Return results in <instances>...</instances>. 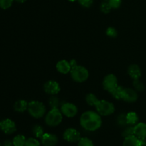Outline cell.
I'll list each match as a JSON object with an SVG mask.
<instances>
[{
  "instance_id": "obj_1",
  "label": "cell",
  "mask_w": 146,
  "mask_h": 146,
  "mask_svg": "<svg viewBox=\"0 0 146 146\" xmlns=\"http://www.w3.org/2000/svg\"><path fill=\"white\" fill-rule=\"evenodd\" d=\"M80 123L82 128L86 131H95L101 128L102 125V120L101 115L98 113L88 111L81 115Z\"/></svg>"
},
{
  "instance_id": "obj_2",
  "label": "cell",
  "mask_w": 146,
  "mask_h": 146,
  "mask_svg": "<svg viewBox=\"0 0 146 146\" xmlns=\"http://www.w3.org/2000/svg\"><path fill=\"white\" fill-rule=\"evenodd\" d=\"M28 112L35 118H42L46 113V107L44 104L38 101H31L28 104Z\"/></svg>"
},
{
  "instance_id": "obj_3",
  "label": "cell",
  "mask_w": 146,
  "mask_h": 146,
  "mask_svg": "<svg viewBox=\"0 0 146 146\" xmlns=\"http://www.w3.org/2000/svg\"><path fill=\"white\" fill-rule=\"evenodd\" d=\"M63 120L62 113L58 108H51L45 117V122L48 126L55 127L59 125Z\"/></svg>"
},
{
  "instance_id": "obj_4",
  "label": "cell",
  "mask_w": 146,
  "mask_h": 146,
  "mask_svg": "<svg viewBox=\"0 0 146 146\" xmlns=\"http://www.w3.org/2000/svg\"><path fill=\"white\" fill-rule=\"evenodd\" d=\"M71 76L76 82L82 83L86 81L89 76L88 71L82 66L77 65L71 70Z\"/></svg>"
},
{
  "instance_id": "obj_5",
  "label": "cell",
  "mask_w": 146,
  "mask_h": 146,
  "mask_svg": "<svg viewBox=\"0 0 146 146\" xmlns=\"http://www.w3.org/2000/svg\"><path fill=\"white\" fill-rule=\"evenodd\" d=\"M97 113L99 115L107 116L110 115L115 112V106L113 104L106 101V100H101L96 106Z\"/></svg>"
},
{
  "instance_id": "obj_6",
  "label": "cell",
  "mask_w": 146,
  "mask_h": 146,
  "mask_svg": "<svg viewBox=\"0 0 146 146\" xmlns=\"http://www.w3.org/2000/svg\"><path fill=\"white\" fill-rule=\"evenodd\" d=\"M118 86V79H117V77L113 74L107 75L103 81L104 88L111 94Z\"/></svg>"
},
{
  "instance_id": "obj_7",
  "label": "cell",
  "mask_w": 146,
  "mask_h": 146,
  "mask_svg": "<svg viewBox=\"0 0 146 146\" xmlns=\"http://www.w3.org/2000/svg\"><path fill=\"white\" fill-rule=\"evenodd\" d=\"M64 139L68 143H76L81 139V134L76 129L73 128H68L64 133Z\"/></svg>"
},
{
  "instance_id": "obj_8",
  "label": "cell",
  "mask_w": 146,
  "mask_h": 146,
  "mask_svg": "<svg viewBox=\"0 0 146 146\" xmlns=\"http://www.w3.org/2000/svg\"><path fill=\"white\" fill-rule=\"evenodd\" d=\"M61 111L62 114L68 118H73L76 116L78 113L76 106L71 103H64L61 106Z\"/></svg>"
},
{
  "instance_id": "obj_9",
  "label": "cell",
  "mask_w": 146,
  "mask_h": 146,
  "mask_svg": "<svg viewBox=\"0 0 146 146\" xmlns=\"http://www.w3.org/2000/svg\"><path fill=\"white\" fill-rule=\"evenodd\" d=\"M0 129L7 135H11L17 131L15 123L11 119H4L0 122Z\"/></svg>"
},
{
  "instance_id": "obj_10",
  "label": "cell",
  "mask_w": 146,
  "mask_h": 146,
  "mask_svg": "<svg viewBox=\"0 0 146 146\" xmlns=\"http://www.w3.org/2000/svg\"><path fill=\"white\" fill-rule=\"evenodd\" d=\"M44 89L46 94L49 95L54 96L59 93L61 90L59 84L55 81H48L44 84Z\"/></svg>"
},
{
  "instance_id": "obj_11",
  "label": "cell",
  "mask_w": 146,
  "mask_h": 146,
  "mask_svg": "<svg viewBox=\"0 0 146 146\" xmlns=\"http://www.w3.org/2000/svg\"><path fill=\"white\" fill-rule=\"evenodd\" d=\"M41 143L44 146H55L58 143V138L56 135L46 133L41 137Z\"/></svg>"
},
{
  "instance_id": "obj_12",
  "label": "cell",
  "mask_w": 146,
  "mask_h": 146,
  "mask_svg": "<svg viewBox=\"0 0 146 146\" xmlns=\"http://www.w3.org/2000/svg\"><path fill=\"white\" fill-rule=\"evenodd\" d=\"M138 99V94L135 89L129 88H124L123 100L128 103L135 102Z\"/></svg>"
},
{
  "instance_id": "obj_13",
  "label": "cell",
  "mask_w": 146,
  "mask_h": 146,
  "mask_svg": "<svg viewBox=\"0 0 146 146\" xmlns=\"http://www.w3.org/2000/svg\"><path fill=\"white\" fill-rule=\"evenodd\" d=\"M134 135L139 139H146V123H138L134 125Z\"/></svg>"
},
{
  "instance_id": "obj_14",
  "label": "cell",
  "mask_w": 146,
  "mask_h": 146,
  "mask_svg": "<svg viewBox=\"0 0 146 146\" xmlns=\"http://www.w3.org/2000/svg\"><path fill=\"white\" fill-rule=\"evenodd\" d=\"M123 146H142V140L137 138L135 135H130L125 138Z\"/></svg>"
},
{
  "instance_id": "obj_15",
  "label": "cell",
  "mask_w": 146,
  "mask_h": 146,
  "mask_svg": "<svg viewBox=\"0 0 146 146\" xmlns=\"http://www.w3.org/2000/svg\"><path fill=\"white\" fill-rule=\"evenodd\" d=\"M56 69L58 72L63 74H66L69 73L71 70L70 63L66 60H61L56 64Z\"/></svg>"
},
{
  "instance_id": "obj_16",
  "label": "cell",
  "mask_w": 146,
  "mask_h": 146,
  "mask_svg": "<svg viewBox=\"0 0 146 146\" xmlns=\"http://www.w3.org/2000/svg\"><path fill=\"white\" fill-rule=\"evenodd\" d=\"M128 73L130 76L133 78V80L139 79L140 77L141 76V74H142L141 68L136 64H132V65L128 67Z\"/></svg>"
},
{
  "instance_id": "obj_17",
  "label": "cell",
  "mask_w": 146,
  "mask_h": 146,
  "mask_svg": "<svg viewBox=\"0 0 146 146\" xmlns=\"http://www.w3.org/2000/svg\"><path fill=\"white\" fill-rule=\"evenodd\" d=\"M28 104L25 100H19L14 105V111L19 113H23L28 108Z\"/></svg>"
},
{
  "instance_id": "obj_18",
  "label": "cell",
  "mask_w": 146,
  "mask_h": 146,
  "mask_svg": "<svg viewBox=\"0 0 146 146\" xmlns=\"http://www.w3.org/2000/svg\"><path fill=\"white\" fill-rule=\"evenodd\" d=\"M138 115L135 112H129L126 114L127 124L129 125H135L138 123Z\"/></svg>"
},
{
  "instance_id": "obj_19",
  "label": "cell",
  "mask_w": 146,
  "mask_h": 146,
  "mask_svg": "<svg viewBox=\"0 0 146 146\" xmlns=\"http://www.w3.org/2000/svg\"><path fill=\"white\" fill-rule=\"evenodd\" d=\"M99 101L100 100H98V98L94 94H88L86 96V101L89 106H96Z\"/></svg>"
},
{
  "instance_id": "obj_20",
  "label": "cell",
  "mask_w": 146,
  "mask_h": 146,
  "mask_svg": "<svg viewBox=\"0 0 146 146\" xmlns=\"http://www.w3.org/2000/svg\"><path fill=\"white\" fill-rule=\"evenodd\" d=\"M27 138L22 135H17L13 139L12 142L14 146H24Z\"/></svg>"
},
{
  "instance_id": "obj_21",
  "label": "cell",
  "mask_w": 146,
  "mask_h": 146,
  "mask_svg": "<svg viewBox=\"0 0 146 146\" xmlns=\"http://www.w3.org/2000/svg\"><path fill=\"white\" fill-rule=\"evenodd\" d=\"M124 88L122 86H118L112 93L113 97L115 99H123V96Z\"/></svg>"
},
{
  "instance_id": "obj_22",
  "label": "cell",
  "mask_w": 146,
  "mask_h": 146,
  "mask_svg": "<svg viewBox=\"0 0 146 146\" xmlns=\"http://www.w3.org/2000/svg\"><path fill=\"white\" fill-rule=\"evenodd\" d=\"M33 134L35 135L36 138H41V137L43 136V135L44 134V129H43L42 127L39 125H34V128H33Z\"/></svg>"
},
{
  "instance_id": "obj_23",
  "label": "cell",
  "mask_w": 146,
  "mask_h": 146,
  "mask_svg": "<svg viewBox=\"0 0 146 146\" xmlns=\"http://www.w3.org/2000/svg\"><path fill=\"white\" fill-rule=\"evenodd\" d=\"M133 85L134 89L136 91H143L145 90V86L139 79L134 80Z\"/></svg>"
},
{
  "instance_id": "obj_24",
  "label": "cell",
  "mask_w": 146,
  "mask_h": 146,
  "mask_svg": "<svg viewBox=\"0 0 146 146\" xmlns=\"http://www.w3.org/2000/svg\"><path fill=\"white\" fill-rule=\"evenodd\" d=\"M100 9H101V11L104 12V14H108L112 9V7L110 5L108 1H104V2L101 3Z\"/></svg>"
},
{
  "instance_id": "obj_25",
  "label": "cell",
  "mask_w": 146,
  "mask_h": 146,
  "mask_svg": "<svg viewBox=\"0 0 146 146\" xmlns=\"http://www.w3.org/2000/svg\"><path fill=\"white\" fill-rule=\"evenodd\" d=\"M78 146H94V145L91 140L85 137V138H81L78 142Z\"/></svg>"
},
{
  "instance_id": "obj_26",
  "label": "cell",
  "mask_w": 146,
  "mask_h": 146,
  "mask_svg": "<svg viewBox=\"0 0 146 146\" xmlns=\"http://www.w3.org/2000/svg\"><path fill=\"white\" fill-rule=\"evenodd\" d=\"M49 105L51 108H58L60 105L59 99L55 96H52L49 99Z\"/></svg>"
},
{
  "instance_id": "obj_27",
  "label": "cell",
  "mask_w": 146,
  "mask_h": 146,
  "mask_svg": "<svg viewBox=\"0 0 146 146\" xmlns=\"http://www.w3.org/2000/svg\"><path fill=\"white\" fill-rule=\"evenodd\" d=\"M134 135V125H130L125 128L122 133V135L124 138L130 136V135Z\"/></svg>"
},
{
  "instance_id": "obj_28",
  "label": "cell",
  "mask_w": 146,
  "mask_h": 146,
  "mask_svg": "<svg viewBox=\"0 0 146 146\" xmlns=\"http://www.w3.org/2000/svg\"><path fill=\"white\" fill-rule=\"evenodd\" d=\"M14 0H0V8L7 9L11 7Z\"/></svg>"
},
{
  "instance_id": "obj_29",
  "label": "cell",
  "mask_w": 146,
  "mask_h": 146,
  "mask_svg": "<svg viewBox=\"0 0 146 146\" xmlns=\"http://www.w3.org/2000/svg\"><path fill=\"white\" fill-rule=\"evenodd\" d=\"M117 123H118L119 125H121V126H123V127L128 125L126 121V115L122 113L121 114V115H118V118H117Z\"/></svg>"
},
{
  "instance_id": "obj_30",
  "label": "cell",
  "mask_w": 146,
  "mask_h": 146,
  "mask_svg": "<svg viewBox=\"0 0 146 146\" xmlns=\"http://www.w3.org/2000/svg\"><path fill=\"white\" fill-rule=\"evenodd\" d=\"M24 146H41L39 141L34 138H29L27 139Z\"/></svg>"
},
{
  "instance_id": "obj_31",
  "label": "cell",
  "mask_w": 146,
  "mask_h": 146,
  "mask_svg": "<svg viewBox=\"0 0 146 146\" xmlns=\"http://www.w3.org/2000/svg\"><path fill=\"white\" fill-rule=\"evenodd\" d=\"M106 35L108 36L111 37V38H115L117 36V35H118V31H117V30L112 27H108L106 29Z\"/></svg>"
},
{
  "instance_id": "obj_32",
  "label": "cell",
  "mask_w": 146,
  "mask_h": 146,
  "mask_svg": "<svg viewBox=\"0 0 146 146\" xmlns=\"http://www.w3.org/2000/svg\"><path fill=\"white\" fill-rule=\"evenodd\" d=\"M110 5L112 9H118L122 4V0H108Z\"/></svg>"
},
{
  "instance_id": "obj_33",
  "label": "cell",
  "mask_w": 146,
  "mask_h": 146,
  "mask_svg": "<svg viewBox=\"0 0 146 146\" xmlns=\"http://www.w3.org/2000/svg\"><path fill=\"white\" fill-rule=\"evenodd\" d=\"M78 1L82 7H86V8H88L92 6L94 3V0H78Z\"/></svg>"
},
{
  "instance_id": "obj_34",
  "label": "cell",
  "mask_w": 146,
  "mask_h": 146,
  "mask_svg": "<svg viewBox=\"0 0 146 146\" xmlns=\"http://www.w3.org/2000/svg\"><path fill=\"white\" fill-rule=\"evenodd\" d=\"M2 146H14V144H13L12 141H11L10 140H7V141H4L3 143Z\"/></svg>"
},
{
  "instance_id": "obj_35",
  "label": "cell",
  "mask_w": 146,
  "mask_h": 146,
  "mask_svg": "<svg viewBox=\"0 0 146 146\" xmlns=\"http://www.w3.org/2000/svg\"><path fill=\"white\" fill-rule=\"evenodd\" d=\"M69 63H70V65H71V68H74V67H75V66H76L78 65L76 60H71V61H69Z\"/></svg>"
},
{
  "instance_id": "obj_36",
  "label": "cell",
  "mask_w": 146,
  "mask_h": 146,
  "mask_svg": "<svg viewBox=\"0 0 146 146\" xmlns=\"http://www.w3.org/2000/svg\"><path fill=\"white\" fill-rule=\"evenodd\" d=\"M14 1H17V2H19V3H24V2H25L26 0H14Z\"/></svg>"
},
{
  "instance_id": "obj_37",
  "label": "cell",
  "mask_w": 146,
  "mask_h": 146,
  "mask_svg": "<svg viewBox=\"0 0 146 146\" xmlns=\"http://www.w3.org/2000/svg\"><path fill=\"white\" fill-rule=\"evenodd\" d=\"M68 1H76V0H68Z\"/></svg>"
},
{
  "instance_id": "obj_38",
  "label": "cell",
  "mask_w": 146,
  "mask_h": 146,
  "mask_svg": "<svg viewBox=\"0 0 146 146\" xmlns=\"http://www.w3.org/2000/svg\"><path fill=\"white\" fill-rule=\"evenodd\" d=\"M0 146H2V145H1V143H0Z\"/></svg>"
},
{
  "instance_id": "obj_39",
  "label": "cell",
  "mask_w": 146,
  "mask_h": 146,
  "mask_svg": "<svg viewBox=\"0 0 146 146\" xmlns=\"http://www.w3.org/2000/svg\"><path fill=\"white\" fill-rule=\"evenodd\" d=\"M104 1H108V0H104Z\"/></svg>"
}]
</instances>
